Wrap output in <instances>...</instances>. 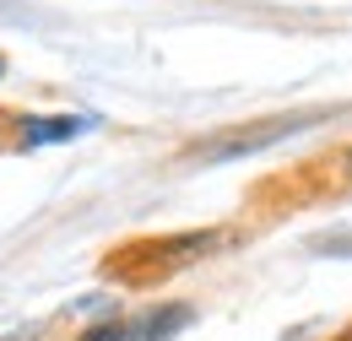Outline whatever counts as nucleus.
Returning <instances> with one entry per match:
<instances>
[{"label":"nucleus","instance_id":"obj_1","mask_svg":"<svg viewBox=\"0 0 352 341\" xmlns=\"http://www.w3.org/2000/svg\"><path fill=\"white\" fill-rule=\"evenodd\" d=\"M314 114H287V120H265V125H250V130H233V135H222V141H206V146H195V157L201 163H228V157H250V152H261L271 141H282V135H298Z\"/></svg>","mask_w":352,"mask_h":341},{"label":"nucleus","instance_id":"obj_2","mask_svg":"<svg viewBox=\"0 0 352 341\" xmlns=\"http://www.w3.org/2000/svg\"><path fill=\"white\" fill-rule=\"evenodd\" d=\"M320 250H331V255H352V239H320Z\"/></svg>","mask_w":352,"mask_h":341}]
</instances>
